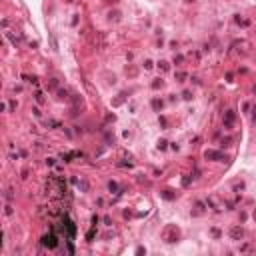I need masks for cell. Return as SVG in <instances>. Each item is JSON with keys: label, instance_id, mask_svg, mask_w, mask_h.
<instances>
[{"label": "cell", "instance_id": "1", "mask_svg": "<svg viewBox=\"0 0 256 256\" xmlns=\"http://www.w3.org/2000/svg\"><path fill=\"white\" fill-rule=\"evenodd\" d=\"M40 244L46 246V248H50V250L58 246V234H56V230H50V234H44L42 240H40Z\"/></svg>", "mask_w": 256, "mask_h": 256}, {"label": "cell", "instance_id": "2", "mask_svg": "<svg viewBox=\"0 0 256 256\" xmlns=\"http://www.w3.org/2000/svg\"><path fill=\"white\" fill-rule=\"evenodd\" d=\"M162 236H164V240H166V242H176V240H178V236H180V232H178V228H176V226H168V228L162 232Z\"/></svg>", "mask_w": 256, "mask_h": 256}, {"label": "cell", "instance_id": "3", "mask_svg": "<svg viewBox=\"0 0 256 256\" xmlns=\"http://www.w3.org/2000/svg\"><path fill=\"white\" fill-rule=\"evenodd\" d=\"M224 126H226V128H232V126H234V110H228V112H226Z\"/></svg>", "mask_w": 256, "mask_h": 256}, {"label": "cell", "instance_id": "4", "mask_svg": "<svg viewBox=\"0 0 256 256\" xmlns=\"http://www.w3.org/2000/svg\"><path fill=\"white\" fill-rule=\"evenodd\" d=\"M204 156H206V160H220L222 154L218 152V150H206V152H204Z\"/></svg>", "mask_w": 256, "mask_h": 256}, {"label": "cell", "instance_id": "5", "mask_svg": "<svg viewBox=\"0 0 256 256\" xmlns=\"http://www.w3.org/2000/svg\"><path fill=\"white\" fill-rule=\"evenodd\" d=\"M230 236H232L234 240H240V238L244 236V230L240 228V226H236V228H232V230H230Z\"/></svg>", "mask_w": 256, "mask_h": 256}, {"label": "cell", "instance_id": "6", "mask_svg": "<svg viewBox=\"0 0 256 256\" xmlns=\"http://www.w3.org/2000/svg\"><path fill=\"white\" fill-rule=\"evenodd\" d=\"M108 190H110V192H118V184L116 182H110V184H108Z\"/></svg>", "mask_w": 256, "mask_h": 256}, {"label": "cell", "instance_id": "7", "mask_svg": "<svg viewBox=\"0 0 256 256\" xmlns=\"http://www.w3.org/2000/svg\"><path fill=\"white\" fill-rule=\"evenodd\" d=\"M162 196L166 198V200H172V198H174V194H172L170 190H164V192H162Z\"/></svg>", "mask_w": 256, "mask_h": 256}, {"label": "cell", "instance_id": "8", "mask_svg": "<svg viewBox=\"0 0 256 256\" xmlns=\"http://www.w3.org/2000/svg\"><path fill=\"white\" fill-rule=\"evenodd\" d=\"M176 78H178V82H184V78H186V72H176Z\"/></svg>", "mask_w": 256, "mask_h": 256}, {"label": "cell", "instance_id": "9", "mask_svg": "<svg viewBox=\"0 0 256 256\" xmlns=\"http://www.w3.org/2000/svg\"><path fill=\"white\" fill-rule=\"evenodd\" d=\"M56 86H58V80H56V78H52V80H50V84H48V88H50V90H54Z\"/></svg>", "mask_w": 256, "mask_h": 256}, {"label": "cell", "instance_id": "10", "mask_svg": "<svg viewBox=\"0 0 256 256\" xmlns=\"http://www.w3.org/2000/svg\"><path fill=\"white\" fill-rule=\"evenodd\" d=\"M152 106L156 108V110H158V108H162V100H152Z\"/></svg>", "mask_w": 256, "mask_h": 256}, {"label": "cell", "instance_id": "11", "mask_svg": "<svg viewBox=\"0 0 256 256\" xmlns=\"http://www.w3.org/2000/svg\"><path fill=\"white\" fill-rule=\"evenodd\" d=\"M182 96H184L186 100H190V98H192V92H190V90H184V92H182Z\"/></svg>", "mask_w": 256, "mask_h": 256}, {"label": "cell", "instance_id": "12", "mask_svg": "<svg viewBox=\"0 0 256 256\" xmlns=\"http://www.w3.org/2000/svg\"><path fill=\"white\" fill-rule=\"evenodd\" d=\"M166 140H160V142H158V148H160V150H164V148H166Z\"/></svg>", "mask_w": 256, "mask_h": 256}, {"label": "cell", "instance_id": "13", "mask_svg": "<svg viewBox=\"0 0 256 256\" xmlns=\"http://www.w3.org/2000/svg\"><path fill=\"white\" fill-rule=\"evenodd\" d=\"M58 96H60V98H68V92H66V90H58Z\"/></svg>", "mask_w": 256, "mask_h": 256}, {"label": "cell", "instance_id": "14", "mask_svg": "<svg viewBox=\"0 0 256 256\" xmlns=\"http://www.w3.org/2000/svg\"><path fill=\"white\" fill-rule=\"evenodd\" d=\"M182 60H184V58H182L180 54H178V56H174V64H182Z\"/></svg>", "mask_w": 256, "mask_h": 256}, {"label": "cell", "instance_id": "15", "mask_svg": "<svg viewBox=\"0 0 256 256\" xmlns=\"http://www.w3.org/2000/svg\"><path fill=\"white\" fill-rule=\"evenodd\" d=\"M160 86H162V80H154L152 82V88H160Z\"/></svg>", "mask_w": 256, "mask_h": 256}, {"label": "cell", "instance_id": "16", "mask_svg": "<svg viewBox=\"0 0 256 256\" xmlns=\"http://www.w3.org/2000/svg\"><path fill=\"white\" fill-rule=\"evenodd\" d=\"M86 238H88V242H92V238H94V230H90V232H88V236H86Z\"/></svg>", "mask_w": 256, "mask_h": 256}, {"label": "cell", "instance_id": "17", "mask_svg": "<svg viewBox=\"0 0 256 256\" xmlns=\"http://www.w3.org/2000/svg\"><path fill=\"white\" fill-rule=\"evenodd\" d=\"M212 236H216V238H218V236H220V230H218V228H212Z\"/></svg>", "mask_w": 256, "mask_h": 256}, {"label": "cell", "instance_id": "18", "mask_svg": "<svg viewBox=\"0 0 256 256\" xmlns=\"http://www.w3.org/2000/svg\"><path fill=\"white\" fill-rule=\"evenodd\" d=\"M160 68H162V70H168V62H164V60H162V62H160Z\"/></svg>", "mask_w": 256, "mask_h": 256}, {"label": "cell", "instance_id": "19", "mask_svg": "<svg viewBox=\"0 0 256 256\" xmlns=\"http://www.w3.org/2000/svg\"><path fill=\"white\" fill-rule=\"evenodd\" d=\"M252 118H254V122H256V108H254V114H252Z\"/></svg>", "mask_w": 256, "mask_h": 256}, {"label": "cell", "instance_id": "20", "mask_svg": "<svg viewBox=\"0 0 256 256\" xmlns=\"http://www.w3.org/2000/svg\"><path fill=\"white\" fill-rule=\"evenodd\" d=\"M186 2H194V0H186Z\"/></svg>", "mask_w": 256, "mask_h": 256}, {"label": "cell", "instance_id": "21", "mask_svg": "<svg viewBox=\"0 0 256 256\" xmlns=\"http://www.w3.org/2000/svg\"><path fill=\"white\" fill-rule=\"evenodd\" d=\"M254 218H256V210H254Z\"/></svg>", "mask_w": 256, "mask_h": 256}]
</instances>
